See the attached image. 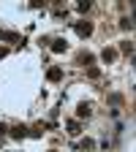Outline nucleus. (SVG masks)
<instances>
[{"instance_id":"4","label":"nucleus","mask_w":136,"mask_h":152,"mask_svg":"<svg viewBox=\"0 0 136 152\" xmlns=\"http://www.w3.org/2000/svg\"><path fill=\"white\" fill-rule=\"evenodd\" d=\"M76 8H79V11H87V8H90V0H82V3L76 6Z\"/></svg>"},{"instance_id":"5","label":"nucleus","mask_w":136,"mask_h":152,"mask_svg":"<svg viewBox=\"0 0 136 152\" xmlns=\"http://www.w3.org/2000/svg\"><path fill=\"white\" fill-rule=\"evenodd\" d=\"M3 133H6V125H0V136H3Z\"/></svg>"},{"instance_id":"2","label":"nucleus","mask_w":136,"mask_h":152,"mask_svg":"<svg viewBox=\"0 0 136 152\" xmlns=\"http://www.w3.org/2000/svg\"><path fill=\"white\" fill-rule=\"evenodd\" d=\"M52 49H54V52H65V49H68V44L63 41V38H54V46H52Z\"/></svg>"},{"instance_id":"3","label":"nucleus","mask_w":136,"mask_h":152,"mask_svg":"<svg viewBox=\"0 0 136 152\" xmlns=\"http://www.w3.org/2000/svg\"><path fill=\"white\" fill-rule=\"evenodd\" d=\"M25 133H27V128H25V125H19V128H14V130H11V136H14V139H22Z\"/></svg>"},{"instance_id":"1","label":"nucleus","mask_w":136,"mask_h":152,"mask_svg":"<svg viewBox=\"0 0 136 152\" xmlns=\"http://www.w3.org/2000/svg\"><path fill=\"white\" fill-rule=\"evenodd\" d=\"M76 33H79V35H90V33H93V27H90L87 22H79V25H76Z\"/></svg>"}]
</instances>
